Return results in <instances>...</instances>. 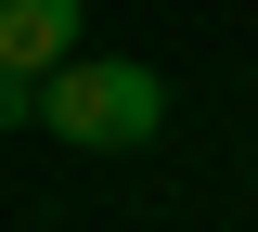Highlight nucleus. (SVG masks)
Segmentation results:
<instances>
[{"instance_id": "f257e3e1", "label": "nucleus", "mask_w": 258, "mask_h": 232, "mask_svg": "<svg viewBox=\"0 0 258 232\" xmlns=\"http://www.w3.org/2000/svg\"><path fill=\"white\" fill-rule=\"evenodd\" d=\"M39 129L91 142V155H129V142L168 129V78L155 65H64L52 91H39Z\"/></svg>"}, {"instance_id": "f03ea898", "label": "nucleus", "mask_w": 258, "mask_h": 232, "mask_svg": "<svg viewBox=\"0 0 258 232\" xmlns=\"http://www.w3.org/2000/svg\"><path fill=\"white\" fill-rule=\"evenodd\" d=\"M78 65V0H0V78H64Z\"/></svg>"}, {"instance_id": "7ed1b4c3", "label": "nucleus", "mask_w": 258, "mask_h": 232, "mask_svg": "<svg viewBox=\"0 0 258 232\" xmlns=\"http://www.w3.org/2000/svg\"><path fill=\"white\" fill-rule=\"evenodd\" d=\"M39 91H52V78H0V129H26V116H39Z\"/></svg>"}]
</instances>
